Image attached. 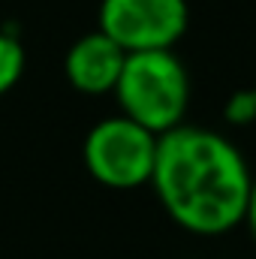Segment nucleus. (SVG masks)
Listing matches in <instances>:
<instances>
[{
	"instance_id": "f257e3e1",
	"label": "nucleus",
	"mask_w": 256,
	"mask_h": 259,
	"mask_svg": "<svg viewBox=\"0 0 256 259\" xmlns=\"http://www.w3.org/2000/svg\"><path fill=\"white\" fill-rule=\"evenodd\" d=\"M250 181L241 148L217 130L178 124L157 136L148 184L184 232L214 238L241 226Z\"/></svg>"
},
{
	"instance_id": "f03ea898",
	"label": "nucleus",
	"mask_w": 256,
	"mask_h": 259,
	"mask_svg": "<svg viewBox=\"0 0 256 259\" xmlns=\"http://www.w3.org/2000/svg\"><path fill=\"white\" fill-rule=\"evenodd\" d=\"M112 94L127 118L160 136L184 124L190 106V72L172 49L127 52Z\"/></svg>"
},
{
	"instance_id": "7ed1b4c3",
	"label": "nucleus",
	"mask_w": 256,
	"mask_h": 259,
	"mask_svg": "<svg viewBox=\"0 0 256 259\" xmlns=\"http://www.w3.org/2000/svg\"><path fill=\"white\" fill-rule=\"evenodd\" d=\"M157 133L121 115L103 118L88 130L81 160L88 175L109 190H136L151 181Z\"/></svg>"
},
{
	"instance_id": "20e7f679",
	"label": "nucleus",
	"mask_w": 256,
	"mask_h": 259,
	"mask_svg": "<svg viewBox=\"0 0 256 259\" xmlns=\"http://www.w3.org/2000/svg\"><path fill=\"white\" fill-rule=\"evenodd\" d=\"M100 30L124 52L175 49L190 27L187 0H100Z\"/></svg>"
},
{
	"instance_id": "39448f33",
	"label": "nucleus",
	"mask_w": 256,
	"mask_h": 259,
	"mask_svg": "<svg viewBox=\"0 0 256 259\" xmlns=\"http://www.w3.org/2000/svg\"><path fill=\"white\" fill-rule=\"evenodd\" d=\"M127 52L100 27L94 33L78 36L64 58V72L66 81L88 97H100V94H112L115 81L121 75Z\"/></svg>"
},
{
	"instance_id": "423d86ee",
	"label": "nucleus",
	"mask_w": 256,
	"mask_h": 259,
	"mask_svg": "<svg viewBox=\"0 0 256 259\" xmlns=\"http://www.w3.org/2000/svg\"><path fill=\"white\" fill-rule=\"evenodd\" d=\"M24 72V49L12 33L0 30V97L9 94Z\"/></svg>"
},
{
	"instance_id": "0eeeda50",
	"label": "nucleus",
	"mask_w": 256,
	"mask_h": 259,
	"mask_svg": "<svg viewBox=\"0 0 256 259\" xmlns=\"http://www.w3.org/2000/svg\"><path fill=\"white\" fill-rule=\"evenodd\" d=\"M223 118L226 124L232 127H247L256 121V88H244V91H235L226 106H223Z\"/></svg>"
},
{
	"instance_id": "6e6552de",
	"label": "nucleus",
	"mask_w": 256,
	"mask_h": 259,
	"mask_svg": "<svg viewBox=\"0 0 256 259\" xmlns=\"http://www.w3.org/2000/svg\"><path fill=\"white\" fill-rule=\"evenodd\" d=\"M244 226L250 229V235L256 241V175L250 181V196H247V208H244Z\"/></svg>"
}]
</instances>
